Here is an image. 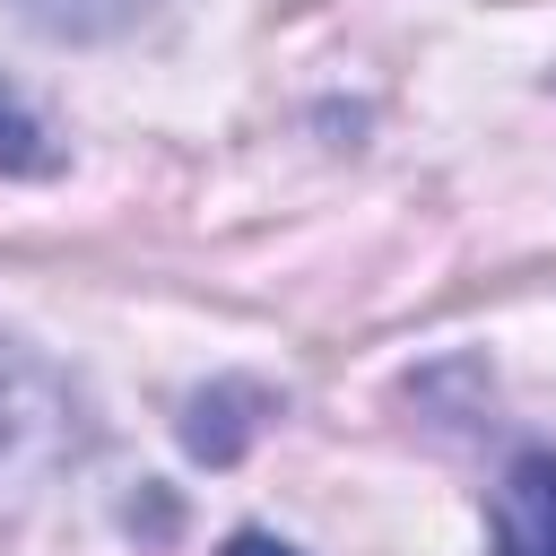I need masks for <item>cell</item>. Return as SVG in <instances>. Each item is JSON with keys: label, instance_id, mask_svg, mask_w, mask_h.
<instances>
[{"label": "cell", "instance_id": "obj_1", "mask_svg": "<svg viewBox=\"0 0 556 556\" xmlns=\"http://www.w3.org/2000/svg\"><path fill=\"white\" fill-rule=\"evenodd\" d=\"M87 443H96V417H87L78 382L43 348L0 330V521L35 513L87 460Z\"/></svg>", "mask_w": 556, "mask_h": 556}, {"label": "cell", "instance_id": "obj_2", "mask_svg": "<svg viewBox=\"0 0 556 556\" xmlns=\"http://www.w3.org/2000/svg\"><path fill=\"white\" fill-rule=\"evenodd\" d=\"M495 556H556V452H513L495 486Z\"/></svg>", "mask_w": 556, "mask_h": 556}, {"label": "cell", "instance_id": "obj_3", "mask_svg": "<svg viewBox=\"0 0 556 556\" xmlns=\"http://www.w3.org/2000/svg\"><path fill=\"white\" fill-rule=\"evenodd\" d=\"M243 408H261L252 382H217V391H200V400L182 408V443H191L200 460H235V452L252 443V426H261V417H243Z\"/></svg>", "mask_w": 556, "mask_h": 556}, {"label": "cell", "instance_id": "obj_4", "mask_svg": "<svg viewBox=\"0 0 556 556\" xmlns=\"http://www.w3.org/2000/svg\"><path fill=\"white\" fill-rule=\"evenodd\" d=\"M130 9L139 0H17V17L43 26V35H113Z\"/></svg>", "mask_w": 556, "mask_h": 556}, {"label": "cell", "instance_id": "obj_5", "mask_svg": "<svg viewBox=\"0 0 556 556\" xmlns=\"http://www.w3.org/2000/svg\"><path fill=\"white\" fill-rule=\"evenodd\" d=\"M61 156H52V139H43V122L0 87V174H52Z\"/></svg>", "mask_w": 556, "mask_h": 556}, {"label": "cell", "instance_id": "obj_6", "mask_svg": "<svg viewBox=\"0 0 556 556\" xmlns=\"http://www.w3.org/2000/svg\"><path fill=\"white\" fill-rule=\"evenodd\" d=\"M226 556H304V547H287V539H269V530H235Z\"/></svg>", "mask_w": 556, "mask_h": 556}]
</instances>
